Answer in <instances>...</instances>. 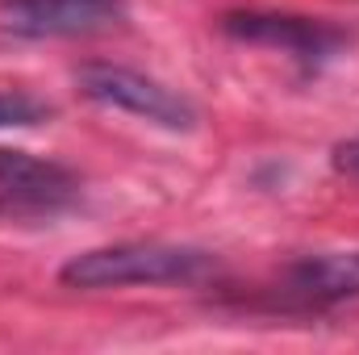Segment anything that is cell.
<instances>
[{
	"mask_svg": "<svg viewBox=\"0 0 359 355\" xmlns=\"http://www.w3.org/2000/svg\"><path fill=\"white\" fill-rule=\"evenodd\" d=\"M213 272V255L180 243H113L72 255L59 267L67 288H130V284H196Z\"/></svg>",
	"mask_w": 359,
	"mask_h": 355,
	"instance_id": "6da1fadb",
	"label": "cell"
},
{
	"mask_svg": "<svg viewBox=\"0 0 359 355\" xmlns=\"http://www.w3.org/2000/svg\"><path fill=\"white\" fill-rule=\"evenodd\" d=\"M76 88L80 96H88L104 109H117V113H130V117H142L159 130H176L188 134L196 130V105L188 96L172 92L168 84L134 72V67H121V63H84L76 67Z\"/></svg>",
	"mask_w": 359,
	"mask_h": 355,
	"instance_id": "7a4b0ae2",
	"label": "cell"
},
{
	"mask_svg": "<svg viewBox=\"0 0 359 355\" xmlns=\"http://www.w3.org/2000/svg\"><path fill=\"white\" fill-rule=\"evenodd\" d=\"M222 29L238 42H251V46H268V51H284L292 59H305V63H322L330 59L334 51H343L347 34L334 29L330 21H318V17H292V13H226L222 17Z\"/></svg>",
	"mask_w": 359,
	"mask_h": 355,
	"instance_id": "3957f363",
	"label": "cell"
},
{
	"mask_svg": "<svg viewBox=\"0 0 359 355\" xmlns=\"http://www.w3.org/2000/svg\"><path fill=\"white\" fill-rule=\"evenodd\" d=\"M121 21V0H0V25L21 38H88Z\"/></svg>",
	"mask_w": 359,
	"mask_h": 355,
	"instance_id": "277c9868",
	"label": "cell"
},
{
	"mask_svg": "<svg viewBox=\"0 0 359 355\" xmlns=\"http://www.w3.org/2000/svg\"><path fill=\"white\" fill-rule=\"evenodd\" d=\"M80 188L76 172H67L55 159L29 155L21 147H0V192L21 201V205H38V209H55L63 201H72Z\"/></svg>",
	"mask_w": 359,
	"mask_h": 355,
	"instance_id": "5b68a950",
	"label": "cell"
},
{
	"mask_svg": "<svg viewBox=\"0 0 359 355\" xmlns=\"http://www.w3.org/2000/svg\"><path fill=\"white\" fill-rule=\"evenodd\" d=\"M288 293L313 305L359 297V251H318L297 260L288 267Z\"/></svg>",
	"mask_w": 359,
	"mask_h": 355,
	"instance_id": "8992f818",
	"label": "cell"
},
{
	"mask_svg": "<svg viewBox=\"0 0 359 355\" xmlns=\"http://www.w3.org/2000/svg\"><path fill=\"white\" fill-rule=\"evenodd\" d=\"M50 117V105L29 96V92H0V130H21V126H38Z\"/></svg>",
	"mask_w": 359,
	"mask_h": 355,
	"instance_id": "52a82bcc",
	"label": "cell"
},
{
	"mask_svg": "<svg viewBox=\"0 0 359 355\" xmlns=\"http://www.w3.org/2000/svg\"><path fill=\"white\" fill-rule=\"evenodd\" d=\"M330 163H334V172H339V176H351V180H359V134H355V138H347V142H339V147H334Z\"/></svg>",
	"mask_w": 359,
	"mask_h": 355,
	"instance_id": "ba28073f",
	"label": "cell"
}]
</instances>
